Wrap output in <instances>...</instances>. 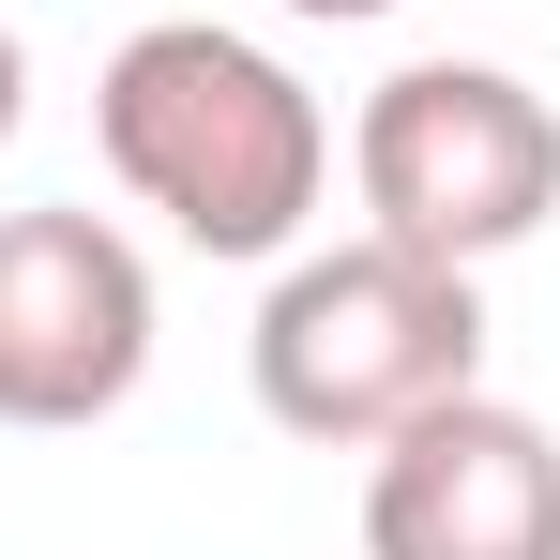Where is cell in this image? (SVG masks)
<instances>
[{
  "instance_id": "cell-1",
  "label": "cell",
  "mask_w": 560,
  "mask_h": 560,
  "mask_svg": "<svg viewBox=\"0 0 560 560\" xmlns=\"http://www.w3.org/2000/svg\"><path fill=\"white\" fill-rule=\"evenodd\" d=\"M92 137L137 212H167L197 258H288L303 212L334 197V121L273 46L212 31V15H152L121 31L92 77Z\"/></svg>"
},
{
  "instance_id": "cell-3",
  "label": "cell",
  "mask_w": 560,
  "mask_h": 560,
  "mask_svg": "<svg viewBox=\"0 0 560 560\" xmlns=\"http://www.w3.org/2000/svg\"><path fill=\"white\" fill-rule=\"evenodd\" d=\"M349 183H364L378 243L485 273L560 212V106L530 77H500V61H409L349 121Z\"/></svg>"
},
{
  "instance_id": "cell-5",
  "label": "cell",
  "mask_w": 560,
  "mask_h": 560,
  "mask_svg": "<svg viewBox=\"0 0 560 560\" xmlns=\"http://www.w3.org/2000/svg\"><path fill=\"white\" fill-rule=\"evenodd\" d=\"M364 560H560V440L515 394H440L364 455Z\"/></svg>"
},
{
  "instance_id": "cell-2",
  "label": "cell",
  "mask_w": 560,
  "mask_h": 560,
  "mask_svg": "<svg viewBox=\"0 0 560 560\" xmlns=\"http://www.w3.org/2000/svg\"><path fill=\"white\" fill-rule=\"evenodd\" d=\"M243 364H258V409H273L288 440L378 455L409 409H440V394L485 378V288L455 258H409V243L364 228V243H318V258L273 273Z\"/></svg>"
},
{
  "instance_id": "cell-7",
  "label": "cell",
  "mask_w": 560,
  "mask_h": 560,
  "mask_svg": "<svg viewBox=\"0 0 560 560\" xmlns=\"http://www.w3.org/2000/svg\"><path fill=\"white\" fill-rule=\"evenodd\" d=\"M288 15H318V31H364V15H394V0H288Z\"/></svg>"
},
{
  "instance_id": "cell-6",
  "label": "cell",
  "mask_w": 560,
  "mask_h": 560,
  "mask_svg": "<svg viewBox=\"0 0 560 560\" xmlns=\"http://www.w3.org/2000/svg\"><path fill=\"white\" fill-rule=\"evenodd\" d=\"M15 121H31V46L0 31V152H15Z\"/></svg>"
},
{
  "instance_id": "cell-4",
  "label": "cell",
  "mask_w": 560,
  "mask_h": 560,
  "mask_svg": "<svg viewBox=\"0 0 560 560\" xmlns=\"http://www.w3.org/2000/svg\"><path fill=\"white\" fill-rule=\"evenodd\" d=\"M152 378V258L106 212H0V424L61 440Z\"/></svg>"
}]
</instances>
